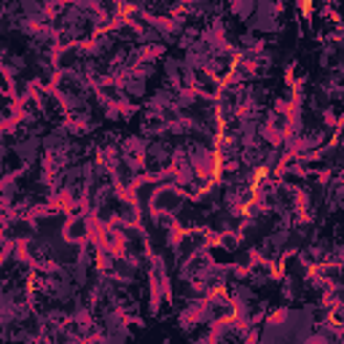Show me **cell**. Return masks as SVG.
<instances>
[{"instance_id":"2","label":"cell","mask_w":344,"mask_h":344,"mask_svg":"<svg viewBox=\"0 0 344 344\" xmlns=\"http://www.w3.org/2000/svg\"><path fill=\"white\" fill-rule=\"evenodd\" d=\"M220 172H223V150L215 148V164H213V180H220Z\"/></svg>"},{"instance_id":"1","label":"cell","mask_w":344,"mask_h":344,"mask_svg":"<svg viewBox=\"0 0 344 344\" xmlns=\"http://www.w3.org/2000/svg\"><path fill=\"white\" fill-rule=\"evenodd\" d=\"M269 177V167L266 164H261V167H256V172H253V180H250V194L256 196V191H258V186H261L263 180Z\"/></svg>"},{"instance_id":"3","label":"cell","mask_w":344,"mask_h":344,"mask_svg":"<svg viewBox=\"0 0 344 344\" xmlns=\"http://www.w3.org/2000/svg\"><path fill=\"white\" fill-rule=\"evenodd\" d=\"M299 5H301V14L309 19L312 16V11H315V0H299Z\"/></svg>"}]
</instances>
